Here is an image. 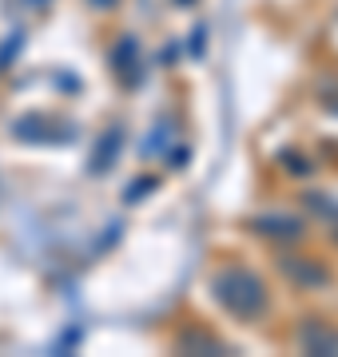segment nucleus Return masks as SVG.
Here are the masks:
<instances>
[{
  "label": "nucleus",
  "mask_w": 338,
  "mask_h": 357,
  "mask_svg": "<svg viewBox=\"0 0 338 357\" xmlns=\"http://www.w3.org/2000/svg\"><path fill=\"white\" fill-rule=\"evenodd\" d=\"M215 298H219L227 310L243 314V318H251V314H263V306H267L263 282L251 278L247 270H223L219 278H215Z\"/></svg>",
  "instance_id": "1"
}]
</instances>
